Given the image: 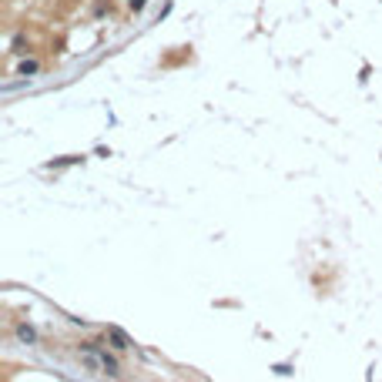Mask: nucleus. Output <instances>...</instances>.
I'll use <instances>...</instances> for the list:
<instances>
[{"instance_id": "nucleus-1", "label": "nucleus", "mask_w": 382, "mask_h": 382, "mask_svg": "<svg viewBox=\"0 0 382 382\" xmlns=\"http://www.w3.org/2000/svg\"><path fill=\"white\" fill-rule=\"evenodd\" d=\"M108 342H114V349H131V339H128V335H124L117 325H111V328H108Z\"/></svg>"}, {"instance_id": "nucleus-2", "label": "nucleus", "mask_w": 382, "mask_h": 382, "mask_svg": "<svg viewBox=\"0 0 382 382\" xmlns=\"http://www.w3.org/2000/svg\"><path fill=\"white\" fill-rule=\"evenodd\" d=\"M17 335L24 339V342H37V332H34L30 325H17Z\"/></svg>"}, {"instance_id": "nucleus-3", "label": "nucleus", "mask_w": 382, "mask_h": 382, "mask_svg": "<svg viewBox=\"0 0 382 382\" xmlns=\"http://www.w3.org/2000/svg\"><path fill=\"white\" fill-rule=\"evenodd\" d=\"M20 74L27 77V74H37V64H34V60H24V64H20Z\"/></svg>"}, {"instance_id": "nucleus-4", "label": "nucleus", "mask_w": 382, "mask_h": 382, "mask_svg": "<svg viewBox=\"0 0 382 382\" xmlns=\"http://www.w3.org/2000/svg\"><path fill=\"white\" fill-rule=\"evenodd\" d=\"M128 3H131V10H141V7H144L148 0H128Z\"/></svg>"}]
</instances>
